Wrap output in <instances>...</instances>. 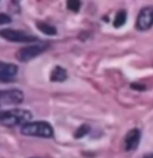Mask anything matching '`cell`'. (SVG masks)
<instances>
[{"instance_id":"obj_1","label":"cell","mask_w":153,"mask_h":158,"mask_svg":"<svg viewBox=\"0 0 153 158\" xmlns=\"http://www.w3.org/2000/svg\"><path fill=\"white\" fill-rule=\"evenodd\" d=\"M32 114L27 109L13 108L9 110H0V125L5 127H17L23 126L29 121H31Z\"/></svg>"},{"instance_id":"obj_2","label":"cell","mask_w":153,"mask_h":158,"mask_svg":"<svg viewBox=\"0 0 153 158\" xmlns=\"http://www.w3.org/2000/svg\"><path fill=\"white\" fill-rule=\"evenodd\" d=\"M20 133L27 137H37V138H53L54 129L50 123L46 121H29L20 126Z\"/></svg>"},{"instance_id":"obj_3","label":"cell","mask_w":153,"mask_h":158,"mask_svg":"<svg viewBox=\"0 0 153 158\" xmlns=\"http://www.w3.org/2000/svg\"><path fill=\"white\" fill-rule=\"evenodd\" d=\"M24 92L19 89H10L0 91V108L14 107L24 102Z\"/></svg>"},{"instance_id":"obj_4","label":"cell","mask_w":153,"mask_h":158,"mask_svg":"<svg viewBox=\"0 0 153 158\" xmlns=\"http://www.w3.org/2000/svg\"><path fill=\"white\" fill-rule=\"evenodd\" d=\"M48 47H49L48 43H42V42H39L37 44H31V46L23 47L16 53V58L20 62H28L34 58L38 56L39 54H42L43 52H46Z\"/></svg>"},{"instance_id":"obj_5","label":"cell","mask_w":153,"mask_h":158,"mask_svg":"<svg viewBox=\"0 0 153 158\" xmlns=\"http://www.w3.org/2000/svg\"><path fill=\"white\" fill-rule=\"evenodd\" d=\"M0 37L10 42H17V43H29L35 42L37 39L32 35H29L22 30L14 29H1L0 30Z\"/></svg>"},{"instance_id":"obj_6","label":"cell","mask_w":153,"mask_h":158,"mask_svg":"<svg viewBox=\"0 0 153 158\" xmlns=\"http://www.w3.org/2000/svg\"><path fill=\"white\" fill-rule=\"evenodd\" d=\"M153 27V6H146L140 10L136 18V29L146 31Z\"/></svg>"},{"instance_id":"obj_7","label":"cell","mask_w":153,"mask_h":158,"mask_svg":"<svg viewBox=\"0 0 153 158\" xmlns=\"http://www.w3.org/2000/svg\"><path fill=\"white\" fill-rule=\"evenodd\" d=\"M140 139H141V132L138 128L130 129L124 137L126 151H135L140 144Z\"/></svg>"},{"instance_id":"obj_8","label":"cell","mask_w":153,"mask_h":158,"mask_svg":"<svg viewBox=\"0 0 153 158\" xmlns=\"http://www.w3.org/2000/svg\"><path fill=\"white\" fill-rule=\"evenodd\" d=\"M18 73V66L10 62H2L0 61V80L7 81L12 80Z\"/></svg>"},{"instance_id":"obj_9","label":"cell","mask_w":153,"mask_h":158,"mask_svg":"<svg viewBox=\"0 0 153 158\" xmlns=\"http://www.w3.org/2000/svg\"><path fill=\"white\" fill-rule=\"evenodd\" d=\"M67 77H68L67 71L61 66H55L50 73V80L54 83H62L66 80Z\"/></svg>"},{"instance_id":"obj_10","label":"cell","mask_w":153,"mask_h":158,"mask_svg":"<svg viewBox=\"0 0 153 158\" xmlns=\"http://www.w3.org/2000/svg\"><path fill=\"white\" fill-rule=\"evenodd\" d=\"M36 27H37V29L39 30V31H42L43 34L49 35V36H54V35H56V32H57V30L55 27H53V25H50V24H48V23H44V22H37Z\"/></svg>"},{"instance_id":"obj_11","label":"cell","mask_w":153,"mask_h":158,"mask_svg":"<svg viewBox=\"0 0 153 158\" xmlns=\"http://www.w3.org/2000/svg\"><path fill=\"white\" fill-rule=\"evenodd\" d=\"M126 20H127V11L121 10L118 11L115 16L114 19V27L115 28H121L126 24Z\"/></svg>"},{"instance_id":"obj_12","label":"cell","mask_w":153,"mask_h":158,"mask_svg":"<svg viewBox=\"0 0 153 158\" xmlns=\"http://www.w3.org/2000/svg\"><path fill=\"white\" fill-rule=\"evenodd\" d=\"M81 7L80 0H67V9L72 12H78Z\"/></svg>"},{"instance_id":"obj_13","label":"cell","mask_w":153,"mask_h":158,"mask_svg":"<svg viewBox=\"0 0 153 158\" xmlns=\"http://www.w3.org/2000/svg\"><path fill=\"white\" fill-rule=\"evenodd\" d=\"M89 131H90V126H87V125H83V126H80L78 131L76 132V138H81V137H84L86 135L87 133H89Z\"/></svg>"},{"instance_id":"obj_14","label":"cell","mask_w":153,"mask_h":158,"mask_svg":"<svg viewBox=\"0 0 153 158\" xmlns=\"http://www.w3.org/2000/svg\"><path fill=\"white\" fill-rule=\"evenodd\" d=\"M9 23H11V17L9 15L0 13V25H5V24H9Z\"/></svg>"},{"instance_id":"obj_15","label":"cell","mask_w":153,"mask_h":158,"mask_svg":"<svg viewBox=\"0 0 153 158\" xmlns=\"http://www.w3.org/2000/svg\"><path fill=\"white\" fill-rule=\"evenodd\" d=\"M19 1L20 0H11V6H17V9H18V4H19Z\"/></svg>"},{"instance_id":"obj_16","label":"cell","mask_w":153,"mask_h":158,"mask_svg":"<svg viewBox=\"0 0 153 158\" xmlns=\"http://www.w3.org/2000/svg\"><path fill=\"white\" fill-rule=\"evenodd\" d=\"M143 158H153V153H148V155L143 156Z\"/></svg>"}]
</instances>
